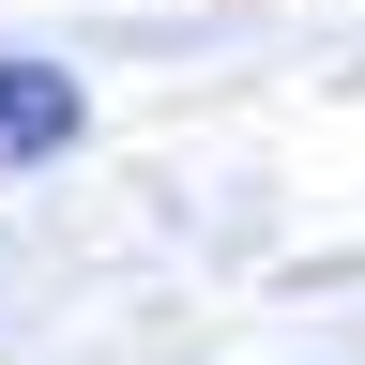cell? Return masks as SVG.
Here are the masks:
<instances>
[{"label":"cell","instance_id":"6da1fadb","mask_svg":"<svg viewBox=\"0 0 365 365\" xmlns=\"http://www.w3.org/2000/svg\"><path fill=\"white\" fill-rule=\"evenodd\" d=\"M76 153V76L61 61H0V168H46Z\"/></svg>","mask_w":365,"mask_h":365}]
</instances>
